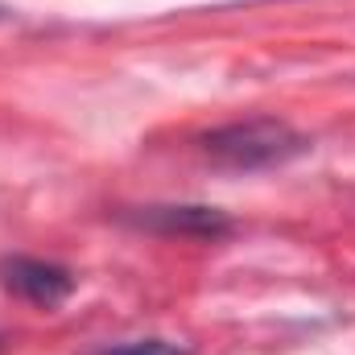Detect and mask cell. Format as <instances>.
<instances>
[{"instance_id":"cell-1","label":"cell","mask_w":355,"mask_h":355,"mask_svg":"<svg viewBox=\"0 0 355 355\" xmlns=\"http://www.w3.org/2000/svg\"><path fill=\"white\" fill-rule=\"evenodd\" d=\"M202 153L223 166V170H272V166H285L293 157H302L310 149V141L277 120V116H252V120H236V124H223V128H211L202 141Z\"/></svg>"},{"instance_id":"cell-2","label":"cell","mask_w":355,"mask_h":355,"mask_svg":"<svg viewBox=\"0 0 355 355\" xmlns=\"http://www.w3.org/2000/svg\"><path fill=\"white\" fill-rule=\"evenodd\" d=\"M0 272H4V289L8 293L25 297L33 306H46V310L58 306V302H67L71 289H75L71 268L50 265V261H33V257H17V261H8Z\"/></svg>"},{"instance_id":"cell-3","label":"cell","mask_w":355,"mask_h":355,"mask_svg":"<svg viewBox=\"0 0 355 355\" xmlns=\"http://www.w3.org/2000/svg\"><path fill=\"white\" fill-rule=\"evenodd\" d=\"M137 227L162 232V236H190V240H219L232 232V219L219 207H145L141 215H128Z\"/></svg>"},{"instance_id":"cell-4","label":"cell","mask_w":355,"mask_h":355,"mask_svg":"<svg viewBox=\"0 0 355 355\" xmlns=\"http://www.w3.org/2000/svg\"><path fill=\"white\" fill-rule=\"evenodd\" d=\"M95 355H190V352L170 343V339H132V343H116V347H103Z\"/></svg>"}]
</instances>
